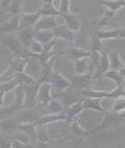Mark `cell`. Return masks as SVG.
<instances>
[{
    "instance_id": "obj_1",
    "label": "cell",
    "mask_w": 125,
    "mask_h": 148,
    "mask_svg": "<svg viewBox=\"0 0 125 148\" xmlns=\"http://www.w3.org/2000/svg\"><path fill=\"white\" fill-rule=\"evenodd\" d=\"M2 42L5 44L6 47L14 53L15 56H20V58H27L28 52H26L27 49L22 46V44L19 41L18 37L12 36V34H2Z\"/></svg>"
},
{
    "instance_id": "obj_2",
    "label": "cell",
    "mask_w": 125,
    "mask_h": 148,
    "mask_svg": "<svg viewBox=\"0 0 125 148\" xmlns=\"http://www.w3.org/2000/svg\"><path fill=\"white\" fill-rule=\"evenodd\" d=\"M91 136V130H85V128L81 127V125L78 123V117L75 118L73 121L71 122V126H70V136H67L66 138H64L61 141L66 140H75L76 141V145L75 148H78L79 144L83 142V138L89 137Z\"/></svg>"
},
{
    "instance_id": "obj_3",
    "label": "cell",
    "mask_w": 125,
    "mask_h": 148,
    "mask_svg": "<svg viewBox=\"0 0 125 148\" xmlns=\"http://www.w3.org/2000/svg\"><path fill=\"white\" fill-rule=\"evenodd\" d=\"M122 119L123 118L121 117L120 114H117V113H115V112H113V111H111V112L105 111L103 114V120L101 121V123L96 127V128L91 130V136L96 134V132H99V130L113 127L115 124H117L118 122L121 121Z\"/></svg>"
},
{
    "instance_id": "obj_4",
    "label": "cell",
    "mask_w": 125,
    "mask_h": 148,
    "mask_svg": "<svg viewBox=\"0 0 125 148\" xmlns=\"http://www.w3.org/2000/svg\"><path fill=\"white\" fill-rule=\"evenodd\" d=\"M51 88L52 85L49 82H43L38 84V92H37V103L41 108H46L48 103L52 99L51 95Z\"/></svg>"
},
{
    "instance_id": "obj_5",
    "label": "cell",
    "mask_w": 125,
    "mask_h": 148,
    "mask_svg": "<svg viewBox=\"0 0 125 148\" xmlns=\"http://www.w3.org/2000/svg\"><path fill=\"white\" fill-rule=\"evenodd\" d=\"M36 29L35 27H26V28L20 29L17 34L19 41L25 49H29L32 42L35 41Z\"/></svg>"
},
{
    "instance_id": "obj_6",
    "label": "cell",
    "mask_w": 125,
    "mask_h": 148,
    "mask_svg": "<svg viewBox=\"0 0 125 148\" xmlns=\"http://www.w3.org/2000/svg\"><path fill=\"white\" fill-rule=\"evenodd\" d=\"M59 121H68V116L66 115L65 111L63 113H59V114H47L45 116L41 117L40 119H38L37 121H35V123L38 127H40Z\"/></svg>"
},
{
    "instance_id": "obj_7",
    "label": "cell",
    "mask_w": 125,
    "mask_h": 148,
    "mask_svg": "<svg viewBox=\"0 0 125 148\" xmlns=\"http://www.w3.org/2000/svg\"><path fill=\"white\" fill-rule=\"evenodd\" d=\"M20 27H21V15L13 16L6 22L1 24V34H8L12 32H16L20 30Z\"/></svg>"
},
{
    "instance_id": "obj_8",
    "label": "cell",
    "mask_w": 125,
    "mask_h": 148,
    "mask_svg": "<svg viewBox=\"0 0 125 148\" xmlns=\"http://www.w3.org/2000/svg\"><path fill=\"white\" fill-rule=\"evenodd\" d=\"M51 85L52 87L57 91V94L63 91L67 90L68 88H70L72 86V82L69 80L67 77H65L64 75L59 74L57 71H54L53 77H52V80H51Z\"/></svg>"
},
{
    "instance_id": "obj_9",
    "label": "cell",
    "mask_w": 125,
    "mask_h": 148,
    "mask_svg": "<svg viewBox=\"0 0 125 148\" xmlns=\"http://www.w3.org/2000/svg\"><path fill=\"white\" fill-rule=\"evenodd\" d=\"M59 25V23L56 20V17L42 16L35 25V29L37 30H53Z\"/></svg>"
},
{
    "instance_id": "obj_10",
    "label": "cell",
    "mask_w": 125,
    "mask_h": 148,
    "mask_svg": "<svg viewBox=\"0 0 125 148\" xmlns=\"http://www.w3.org/2000/svg\"><path fill=\"white\" fill-rule=\"evenodd\" d=\"M52 32H53V34L55 38L66 40L68 43H73L75 41L74 32L71 30L70 28H68L66 25H61V24H59V26L55 27Z\"/></svg>"
},
{
    "instance_id": "obj_11",
    "label": "cell",
    "mask_w": 125,
    "mask_h": 148,
    "mask_svg": "<svg viewBox=\"0 0 125 148\" xmlns=\"http://www.w3.org/2000/svg\"><path fill=\"white\" fill-rule=\"evenodd\" d=\"M41 17L42 15H41L40 11L35 12V13H22L20 29L26 28V27H35V25L40 20Z\"/></svg>"
},
{
    "instance_id": "obj_12",
    "label": "cell",
    "mask_w": 125,
    "mask_h": 148,
    "mask_svg": "<svg viewBox=\"0 0 125 148\" xmlns=\"http://www.w3.org/2000/svg\"><path fill=\"white\" fill-rule=\"evenodd\" d=\"M59 54H65V56H68L70 58H72L73 61H76V60H81V58H90L91 51L85 50V49H83V48L71 47V48H69V49H67L66 51L59 52Z\"/></svg>"
},
{
    "instance_id": "obj_13",
    "label": "cell",
    "mask_w": 125,
    "mask_h": 148,
    "mask_svg": "<svg viewBox=\"0 0 125 148\" xmlns=\"http://www.w3.org/2000/svg\"><path fill=\"white\" fill-rule=\"evenodd\" d=\"M81 95L85 98H94V99H109L111 91L94 90V89H85L81 90Z\"/></svg>"
},
{
    "instance_id": "obj_14",
    "label": "cell",
    "mask_w": 125,
    "mask_h": 148,
    "mask_svg": "<svg viewBox=\"0 0 125 148\" xmlns=\"http://www.w3.org/2000/svg\"><path fill=\"white\" fill-rule=\"evenodd\" d=\"M109 70H111V62H109V53L105 50H103L101 52V60H100V64L99 67L97 69V71L94 74V78L97 77L103 76V74L105 72H107Z\"/></svg>"
},
{
    "instance_id": "obj_15",
    "label": "cell",
    "mask_w": 125,
    "mask_h": 148,
    "mask_svg": "<svg viewBox=\"0 0 125 148\" xmlns=\"http://www.w3.org/2000/svg\"><path fill=\"white\" fill-rule=\"evenodd\" d=\"M83 100V98L81 100L75 102L74 104L70 106L69 108H65V113H66V115L68 116V122H72L75 118H77V117L79 116V114L81 112L85 111Z\"/></svg>"
},
{
    "instance_id": "obj_16",
    "label": "cell",
    "mask_w": 125,
    "mask_h": 148,
    "mask_svg": "<svg viewBox=\"0 0 125 148\" xmlns=\"http://www.w3.org/2000/svg\"><path fill=\"white\" fill-rule=\"evenodd\" d=\"M92 78H94V77L91 73L83 74V75H77L76 74V76L72 79V86L79 89V90H85L90 85Z\"/></svg>"
},
{
    "instance_id": "obj_17",
    "label": "cell",
    "mask_w": 125,
    "mask_h": 148,
    "mask_svg": "<svg viewBox=\"0 0 125 148\" xmlns=\"http://www.w3.org/2000/svg\"><path fill=\"white\" fill-rule=\"evenodd\" d=\"M17 132H25V134H27L33 141H38V126L36 125L35 122L20 123Z\"/></svg>"
},
{
    "instance_id": "obj_18",
    "label": "cell",
    "mask_w": 125,
    "mask_h": 148,
    "mask_svg": "<svg viewBox=\"0 0 125 148\" xmlns=\"http://www.w3.org/2000/svg\"><path fill=\"white\" fill-rule=\"evenodd\" d=\"M63 19L65 20V25L74 32H78L80 28V19L74 14H63Z\"/></svg>"
},
{
    "instance_id": "obj_19",
    "label": "cell",
    "mask_w": 125,
    "mask_h": 148,
    "mask_svg": "<svg viewBox=\"0 0 125 148\" xmlns=\"http://www.w3.org/2000/svg\"><path fill=\"white\" fill-rule=\"evenodd\" d=\"M83 108L85 110H92V111H97L99 113L104 114V110L102 108L101 104V99H94V98H85L83 97Z\"/></svg>"
},
{
    "instance_id": "obj_20",
    "label": "cell",
    "mask_w": 125,
    "mask_h": 148,
    "mask_svg": "<svg viewBox=\"0 0 125 148\" xmlns=\"http://www.w3.org/2000/svg\"><path fill=\"white\" fill-rule=\"evenodd\" d=\"M18 122L16 119L8 118V119L1 120V130L2 132H5L8 135L13 136L18 130Z\"/></svg>"
},
{
    "instance_id": "obj_21",
    "label": "cell",
    "mask_w": 125,
    "mask_h": 148,
    "mask_svg": "<svg viewBox=\"0 0 125 148\" xmlns=\"http://www.w3.org/2000/svg\"><path fill=\"white\" fill-rule=\"evenodd\" d=\"M13 92L15 94V106L22 108L24 106V104L26 103V98H27L26 90H25L24 85H20L19 87H17Z\"/></svg>"
},
{
    "instance_id": "obj_22",
    "label": "cell",
    "mask_w": 125,
    "mask_h": 148,
    "mask_svg": "<svg viewBox=\"0 0 125 148\" xmlns=\"http://www.w3.org/2000/svg\"><path fill=\"white\" fill-rule=\"evenodd\" d=\"M120 32L121 28H115V29H101L96 32V36L101 41L103 40H112V39H117L120 37Z\"/></svg>"
},
{
    "instance_id": "obj_23",
    "label": "cell",
    "mask_w": 125,
    "mask_h": 148,
    "mask_svg": "<svg viewBox=\"0 0 125 148\" xmlns=\"http://www.w3.org/2000/svg\"><path fill=\"white\" fill-rule=\"evenodd\" d=\"M55 39L52 30H37L36 29V34H35V40L39 41L42 44H48V43L52 42Z\"/></svg>"
},
{
    "instance_id": "obj_24",
    "label": "cell",
    "mask_w": 125,
    "mask_h": 148,
    "mask_svg": "<svg viewBox=\"0 0 125 148\" xmlns=\"http://www.w3.org/2000/svg\"><path fill=\"white\" fill-rule=\"evenodd\" d=\"M46 110L48 114H59L65 111V106L59 98H52L50 102L46 106Z\"/></svg>"
},
{
    "instance_id": "obj_25",
    "label": "cell",
    "mask_w": 125,
    "mask_h": 148,
    "mask_svg": "<svg viewBox=\"0 0 125 148\" xmlns=\"http://www.w3.org/2000/svg\"><path fill=\"white\" fill-rule=\"evenodd\" d=\"M98 2L114 13H117L125 6V0H99Z\"/></svg>"
},
{
    "instance_id": "obj_26",
    "label": "cell",
    "mask_w": 125,
    "mask_h": 148,
    "mask_svg": "<svg viewBox=\"0 0 125 148\" xmlns=\"http://www.w3.org/2000/svg\"><path fill=\"white\" fill-rule=\"evenodd\" d=\"M30 58H20V56H15L13 58H10V64L15 68L16 72H25V66L29 62Z\"/></svg>"
},
{
    "instance_id": "obj_27",
    "label": "cell",
    "mask_w": 125,
    "mask_h": 148,
    "mask_svg": "<svg viewBox=\"0 0 125 148\" xmlns=\"http://www.w3.org/2000/svg\"><path fill=\"white\" fill-rule=\"evenodd\" d=\"M75 62V72L77 75L87 74L90 71V58L76 60Z\"/></svg>"
},
{
    "instance_id": "obj_28",
    "label": "cell",
    "mask_w": 125,
    "mask_h": 148,
    "mask_svg": "<svg viewBox=\"0 0 125 148\" xmlns=\"http://www.w3.org/2000/svg\"><path fill=\"white\" fill-rule=\"evenodd\" d=\"M42 16H49V17H61V13L59 8L54 6L53 3H44V5L39 10Z\"/></svg>"
},
{
    "instance_id": "obj_29",
    "label": "cell",
    "mask_w": 125,
    "mask_h": 148,
    "mask_svg": "<svg viewBox=\"0 0 125 148\" xmlns=\"http://www.w3.org/2000/svg\"><path fill=\"white\" fill-rule=\"evenodd\" d=\"M109 62H111V69L112 70L120 71L121 69L125 68V64L122 62L118 51H113V52L109 53Z\"/></svg>"
},
{
    "instance_id": "obj_30",
    "label": "cell",
    "mask_w": 125,
    "mask_h": 148,
    "mask_svg": "<svg viewBox=\"0 0 125 148\" xmlns=\"http://www.w3.org/2000/svg\"><path fill=\"white\" fill-rule=\"evenodd\" d=\"M100 60H101V52L99 51H91V56H90V71L89 73H91L93 75L95 72L97 71V69L99 67V64H100Z\"/></svg>"
},
{
    "instance_id": "obj_31",
    "label": "cell",
    "mask_w": 125,
    "mask_h": 148,
    "mask_svg": "<svg viewBox=\"0 0 125 148\" xmlns=\"http://www.w3.org/2000/svg\"><path fill=\"white\" fill-rule=\"evenodd\" d=\"M102 77H105V78H109V79H111V80H114L117 87L122 86L123 82H124V79H125L124 77L121 75L120 71H117V70H112V69L109 70L107 72H105Z\"/></svg>"
},
{
    "instance_id": "obj_32",
    "label": "cell",
    "mask_w": 125,
    "mask_h": 148,
    "mask_svg": "<svg viewBox=\"0 0 125 148\" xmlns=\"http://www.w3.org/2000/svg\"><path fill=\"white\" fill-rule=\"evenodd\" d=\"M22 2L23 0H13L4 13H8L13 16H20L22 14Z\"/></svg>"
},
{
    "instance_id": "obj_33",
    "label": "cell",
    "mask_w": 125,
    "mask_h": 148,
    "mask_svg": "<svg viewBox=\"0 0 125 148\" xmlns=\"http://www.w3.org/2000/svg\"><path fill=\"white\" fill-rule=\"evenodd\" d=\"M16 73L17 72H16V70H15V68L10 64V66H8V68L6 69L5 71L1 72V75H0V82H1V84L8 82H10V80L14 79L15 76H16Z\"/></svg>"
},
{
    "instance_id": "obj_34",
    "label": "cell",
    "mask_w": 125,
    "mask_h": 148,
    "mask_svg": "<svg viewBox=\"0 0 125 148\" xmlns=\"http://www.w3.org/2000/svg\"><path fill=\"white\" fill-rule=\"evenodd\" d=\"M15 78H17L20 82L21 85L29 86V85H36V84H38V82H36L29 74H26L25 72H18V73H16Z\"/></svg>"
},
{
    "instance_id": "obj_35",
    "label": "cell",
    "mask_w": 125,
    "mask_h": 148,
    "mask_svg": "<svg viewBox=\"0 0 125 148\" xmlns=\"http://www.w3.org/2000/svg\"><path fill=\"white\" fill-rule=\"evenodd\" d=\"M21 85L20 82H19L17 78H14V79L10 80L8 82H3L0 85V93H6V92H11V91H14L17 87Z\"/></svg>"
},
{
    "instance_id": "obj_36",
    "label": "cell",
    "mask_w": 125,
    "mask_h": 148,
    "mask_svg": "<svg viewBox=\"0 0 125 148\" xmlns=\"http://www.w3.org/2000/svg\"><path fill=\"white\" fill-rule=\"evenodd\" d=\"M19 110H21L20 108H18L17 106H1V120H4V119H8V118H11L13 116L14 113H16L17 111Z\"/></svg>"
},
{
    "instance_id": "obj_37",
    "label": "cell",
    "mask_w": 125,
    "mask_h": 148,
    "mask_svg": "<svg viewBox=\"0 0 125 148\" xmlns=\"http://www.w3.org/2000/svg\"><path fill=\"white\" fill-rule=\"evenodd\" d=\"M12 137H13V140L19 141V142H22V143H24V144H28V145H32L30 141H33V140H32L27 134H25V132H16Z\"/></svg>"
},
{
    "instance_id": "obj_38",
    "label": "cell",
    "mask_w": 125,
    "mask_h": 148,
    "mask_svg": "<svg viewBox=\"0 0 125 148\" xmlns=\"http://www.w3.org/2000/svg\"><path fill=\"white\" fill-rule=\"evenodd\" d=\"M103 49V45H102L101 40L99 39L96 34L92 36V39H91V49L90 51H99V52H102Z\"/></svg>"
},
{
    "instance_id": "obj_39",
    "label": "cell",
    "mask_w": 125,
    "mask_h": 148,
    "mask_svg": "<svg viewBox=\"0 0 125 148\" xmlns=\"http://www.w3.org/2000/svg\"><path fill=\"white\" fill-rule=\"evenodd\" d=\"M113 112L117 113V114H121L125 111V97L124 98H119L116 100H113V106H112Z\"/></svg>"
},
{
    "instance_id": "obj_40",
    "label": "cell",
    "mask_w": 125,
    "mask_h": 148,
    "mask_svg": "<svg viewBox=\"0 0 125 148\" xmlns=\"http://www.w3.org/2000/svg\"><path fill=\"white\" fill-rule=\"evenodd\" d=\"M125 97V89L122 86H119V87H116L114 90L111 91V98L109 100H116V99H119V98H124Z\"/></svg>"
},
{
    "instance_id": "obj_41",
    "label": "cell",
    "mask_w": 125,
    "mask_h": 148,
    "mask_svg": "<svg viewBox=\"0 0 125 148\" xmlns=\"http://www.w3.org/2000/svg\"><path fill=\"white\" fill-rule=\"evenodd\" d=\"M12 146H13V137L5 132H1L0 148H12Z\"/></svg>"
},
{
    "instance_id": "obj_42",
    "label": "cell",
    "mask_w": 125,
    "mask_h": 148,
    "mask_svg": "<svg viewBox=\"0 0 125 148\" xmlns=\"http://www.w3.org/2000/svg\"><path fill=\"white\" fill-rule=\"evenodd\" d=\"M115 14H116V13H114V12L107 10V11L105 12V14H104V16L102 17V19L98 22L97 26H98V27H103L104 25H107V24L109 23L111 20H113V19L115 18Z\"/></svg>"
},
{
    "instance_id": "obj_43",
    "label": "cell",
    "mask_w": 125,
    "mask_h": 148,
    "mask_svg": "<svg viewBox=\"0 0 125 148\" xmlns=\"http://www.w3.org/2000/svg\"><path fill=\"white\" fill-rule=\"evenodd\" d=\"M50 136L48 135V132H46L45 127L40 126V128L38 130V141L37 142H50Z\"/></svg>"
},
{
    "instance_id": "obj_44",
    "label": "cell",
    "mask_w": 125,
    "mask_h": 148,
    "mask_svg": "<svg viewBox=\"0 0 125 148\" xmlns=\"http://www.w3.org/2000/svg\"><path fill=\"white\" fill-rule=\"evenodd\" d=\"M59 10L61 11V15L71 13V0H61Z\"/></svg>"
},
{
    "instance_id": "obj_45",
    "label": "cell",
    "mask_w": 125,
    "mask_h": 148,
    "mask_svg": "<svg viewBox=\"0 0 125 148\" xmlns=\"http://www.w3.org/2000/svg\"><path fill=\"white\" fill-rule=\"evenodd\" d=\"M30 53H33V54H39V53H42L44 50V44H42L39 41H33L29 48Z\"/></svg>"
},
{
    "instance_id": "obj_46",
    "label": "cell",
    "mask_w": 125,
    "mask_h": 148,
    "mask_svg": "<svg viewBox=\"0 0 125 148\" xmlns=\"http://www.w3.org/2000/svg\"><path fill=\"white\" fill-rule=\"evenodd\" d=\"M12 148H36V145H28V144H24L19 141L13 140V146Z\"/></svg>"
},
{
    "instance_id": "obj_47",
    "label": "cell",
    "mask_w": 125,
    "mask_h": 148,
    "mask_svg": "<svg viewBox=\"0 0 125 148\" xmlns=\"http://www.w3.org/2000/svg\"><path fill=\"white\" fill-rule=\"evenodd\" d=\"M13 0H1V12H4L10 6Z\"/></svg>"
},
{
    "instance_id": "obj_48",
    "label": "cell",
    "mask_w": 125,
    "mask_h": 148,
    "mask_svg": "<svg viewBox=\"0 0 125 148\" xmlns=\"http://www.w3.org/2000/svg\"><path fill=\"white\" fill-rule=\"evenodd\" d=\"M36 148H52L49 142H37Z\"/></svg>"
},
{
    "instance_id": "obj_49",
    "label": "cell",
    "mask_w": 125,
    "mask_h": 148,
    "mask_svg": "<svg viewBox=\"0 0 125 148\" xmlns=\"http://www.w3.org/2000/svg\"><path fill=\"white\" fill-rule=\"evenodd\" d=\"M120 39H123V40H125V26L122 27L121 28V32H120Z\"/></svg>"
},
{
    "instance_id": "obj_50",
    "label": "cell",
    "mask_w": 125,
    "mask_h": 148,
    "mask_svg": "<svg viewBox=\"0 0 125 148\" xmlns=\"http://www.w3.org/2000/svg\"><path fill=\"white\" fill-rule=\"evenodd\" d=\"M120 73H121V75L125 78V68L121 69V70H120Z\"/></svg>"
},
{
    "instance_id": "obj_51",
    "label": "cell",
    "mask_w": 125,
    "mask_h": 148,
    "mask_svg": "<svg viewBox=\"0 0 125 148\" xmlns=\"http://www.w3.org/2000/svg\"><path fill=\"white\" fill-rule=\"evenodd\" d=\"M44 3H53V0H43Z\"/></svg>"
},
{
    "instance_id": "obj_52",
    "label": "cell",
    "mask_w": 125,
    "mask_h": 148,
    "mask_svg": "<svg viewBox=\"0 0 125 148\" xmlns=\"http://www.w3.org/2000/svg\"><path fill=\"white\" fill-rule=\"evenodd\" d=\"M122 148H125V145H124V146H123V147H122Z\"/></svg>"
}]
</instances>
